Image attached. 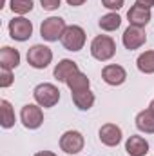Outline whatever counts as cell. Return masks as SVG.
I'll use <instances>...</instances> for the list:
<instances>
[{"instance_id": "obj_1", "label": "cell", "mask_w": 154, "mask_h": 156, "mask_svg": "<svg viewBox=\"0 0 154 156\" xmlns=\"http://www.w3.org/2000/svg\"><path fill=\"white\" fill-rule=\"evenodd\" d=\"M91 55L98 62H107L116 55V44L109 35H98L91 42Z\"/></svg>"}, {"instance_id": "obj_2", "label": "cell", "mask_w": 154, "mask_h": 156, "mask_svg": "<svg viewBox=\"0 0 154 156\" xmlns=\"http://www.w3.org/2000/svg\"><path fill=\"white\" fill-rule=\"evenodd\" d=\"M33 96H35V102L38 104L40 107L47 109V107H54L58 102H60V89L54 85V83H38L33 91Z\"/></svg>"}, {"instance_id": "obj_3", "label": "cell", "mask_w": 154, "mask_h": 156, "mask_svg": "<svg viewBox=\"0 0 154 156\" xmlns=\"http://www.w3.org/2000/svg\"><path fill=\"white\" fill-rule=\"evenodd\" d=\"M65 20L60 16H49L40 26V37L47 42H58L65 31Z\"/></svg>"}, {"instance_id": "obj_4", "label": "cell", "mask_w": 154, "mask_h": 156, "mask_svg": "<svg viewBox=\"0 0 154 156\" xmlns=\"http://www.w3.org/2000/svg\"><path fill=\"white\" fill-rule=\"evenodd\" d=\"M60 42L67 51H73V53L83 49V45H85V31H83V27H80L76 24L67 26Z\"/></svg>"}, {"instance_id": "obj_5", "label": "cell", "mask_w": 154, "mask_h": 156, "mask_svg": "<svg viewBox=\"0 0 154 156\" xmlns=\"http://www.w3.org/2000/svg\"><path fill=\"white\" fill-rule=\"evenodd\" d=\"M53 62V51L44 45V44H35L27 51V64L35 69H45Z\"/></svg>"}, {"instance_id": "obj_6", "label": "cell", "mask_w": 154, "mask_h": 156, "mask_svg": "<svg viewBox=\"0 0 154 156\" xmlns=\"http://www.w3.org/2000/svg\"><path fill=\"white\" fill-rule=\"evenodd\" d=\"M7 29H9V37L16 42H26L33 35V24L26 16H15L13 20H9Z\"/></svg>"}, {"instance_id": "obj_7", "label": "cell", "mask_w": 154, "mask_h": 156, "mask_svg": "<svg viewBox=\"0 0 154 156\" xmlns=\"http://www.w3.org/2000/svg\"><path fill=\"white\" fill-rule=\"evenodd\" d=\"M20 122L24 123L26 129H38L40 125L44 123V111L38 104H26L20 109Z\"/></svg>"}, {"instance_id": "obj_8", "label": "cell", "mask_w": 154, "mask_h": 156, "mask_svg": "<svg viewBox=\"0 0 154 156\" xmlns=\"http://www.w3.org/2000/svg\"><path fill=\"white\" fill-rule=\"evenodd\" d=\"M83 134L80 131H65L60 136V149L67 154H78L83 149Z\"/></svg>"}, {"instance_id": "obj_9", "label": "cell", "mask_w": 154, "mask_h": 156, "mask_svg": "<svg viewBox=\"0 0 154 156\" xmlns=\"http://www.w3.org/2000/svg\"><path fill=\"white\" fill-rule=\"evenodd\" d=\"M121 42H123L125 49H129V51H134V49H140V47H142V45L147 42V35L142 31V27L129 26V27L123 31Z\"/></svg>"}, {"instance_id": "obj_10", "label": "cell", "mask_w": 154, "mask_h": 156, "mask_svg": "<svg viewBox=\"0 0 154 156\" xmlns=\"http://www.w3.org/2000/svg\"><path fill=\"white\" fill-rule=\"evenodd\" d=\"M98 136H100V142L107 147H116L121 138H123V133L121 129L116 125V123H103L98 131Z\"/></svg>"}, {"instance_id": "obj_11", "label": "cell", "mask_w": 154, "mask_h": 156, "mask_svg": "<svg viewBox=\"0 0 154 156\" xmlns=\"http://www.w3.org/2000/svg\"><path fill=\"white\" fill-rule=\"evenodd\" d=\"M127 18H129L131 26H134V27H145L151 22L152 15H151V9H147V7H143L140 4H134L127 11Z\"/></svg>"}, {"instance_id": "obj_12", "label": "cell", "mask_w": 154, "mask_h": 156, "mask_svg": "<svg viewBox=\"0 0 154 156\" xmlns=\"http://www.w3.org/2000/svg\"><path fill=\"white\" fill-rule=\"evenodd\" d=\"M102 78H103L105 83L116 87V85H121L127 80V71L118 64H109L102 69Z\"/></svg>"}, {"instance_id": "obj_13", "label": "cell", "mask_w": 154, "mask_h": 156, "mask_svg": "<svg viewBox=\"0 0 154 156\" xmlns=\"http://www.w3.org/2000/svg\"><path fill=\"white\" fill-rule=\"evenodd\" d=\"M20 66V53L18 49L15 47H9V45H4L0 49V69H16Z\"/></svg>"}, {"instance_id": "obj_14", "label": "cell", "mask_w": 154, "mask_h": 156, "mask_svg": "<svg viewBox=\"0 0 154 156\" xmlns=\"http://www.w3.org/2000/svg\"><path fill=\"white\" fill-rule=\"evenodd\" d=\"M80 71V67H78L76 62H73V60H69V58H64V60H60L58 64H56V67H54V71H53V75L54 78L58 80V82H67V78H71L75 73Z\"/></svg>"}, {"instance_id": "obj_15", "label": "cell", "mask_w": 154, "mask_h": 156, "mask_svg": "<svg viewBox=\"0 0 154 156\" xmlns=\"http://www.w3.org/2000/svg\"><path fill=\"white\" fill-rule=\"evenodd\" d=\"M125 151L131 156H147V153H149V144H147V140L143 136L132 134L125 142Z\"/></svg>"}, {"instance_id": "obj_16", "label": "cell", "mask_w": 154, "mask_h": 156, "mask_svg": "<svg viewBox=\"0 0 154 156\" xmlns=\"http://www.w3.org/2000/svg\"><path fill=\"white\" fill-rule=\"evenodd\" d=\"M136 127L145 133V134H154V111L152 109H143L136 115Z\"/></svg>"}, {"instance_id": "obj_17", "label": "cell", "mask_w": 154, "mask_h": 156, "mask_svg": "<svg viewBox=\"0 0 154 156\" xmlns=\"http://www.w3.org/2000/svg\"><path fill=\"white\" fill-rule=\"evenodd\" d=\"M71 98H73V104L80 111H89L94 105V100H96L94 93H91V89H85V91H80V93H71Z\"/></svg>"}, {"instance_id": "obj_18", "label": "cell", "mask_w": 154, "mask_h": 156, "mask_svg": "<svg viewBox=\"0 0 154 156\" xmlns=\"http://www.w3.org/2000/svg\"><path fill=\"white\" fill-rule=\"evenodd\" d=\"M65 85L71 89V93H80V91H85V89L91 87V80L87 78V75H83L82 71H78L71 78H67Z\"/></svg>"}, {"instance_id": "obj_19", "label": "cell", "mask_w": 154, "mask_h": 156, "mask_svg": "<svg viewBox=\"0 0 154 156\" xmlns=\"http://www.w3.org/2000/svg\"><path fill=\"white\" fill-rule=\"evenodd\" d=\"M0 111H2V120L0 125L4 129H11L15 125V109L7 100H0Z\"/></svg>"}, {"instance_id": "obj_20", "label": "cell", "mask_w": 154, "mask_h": 156, "mask_svg": "<svg viewBox=\"0 0 154 156\" xmlns=\"http://www.w3.org/2000/svg\"><path fill=\"white\" fill-rule=\"evenodd\" d=\"M136 66H138V69L143 75H152L154 73V51L142 53L138 56V60H136Z\"/></svg>"}, {"instance_id": "obj_21", "label": "cell", "mask_w": 154, "mask_h": 156, "mask_svg": "<svg viewBox=\"0 0 154 156\" xmlns=\"http://www.w3.org/2000/svg\"><path fill=\"white\" fill-rule=\"evenodd\" d=\"M98 26L103 29V31H116L120 26H121V16L118 15V13H107V15H103L102 18H100V22H98Z\"/></svg>"}, {"instance_id": "obj_22", "label": "cell", "mask_w": 154, "mask_h": 156, "mask_svg": "<svg viewBox=\"0 0 154 156\" xmlns=\"http://www.w3.org/2000/svg\"><path fill=\"white\" fill-rule=\"evenodd\" d=\"M9 7L15 15H27L33 9V0H9Z\"/></svg>"}, {"instance_id": "obj_23", "label": "cell", "mask_w": 154, "mask_h": 156, "mask_svg": "<svg viewBox=\"0 0 154 156\" xmlns=\"http://www.w3.org/2000/svg\"><path fill=\"white\" fill-rule=\"evenodd\" d=\"M13 82H15V78H13V73L9 69H0V87L2 89L11 87Z\"/></svg>"}, {"instance_id": "obj_24", "label": "cell", "mask_w": 154, "mask_h": 156, "mask_svg": "<svg viewBox=\"0 0 154 156\" xmlns=\"http://www.w3.org/2000/svg\"><path fill=\"white\" fill-rule=\"evenodd\" d=\"M102 4H103V7H107L111 11H118V9L123 7L125 0H102Z\"/></svg>"}, {"instance_id": "obj_25", "label": "cell", "mask_w": 154, "mask_h": 156, "mask_svg": "<svg viewBox=\"0 0 154 156\" xmlns=\"http://www.w3.org/2000/svg\"><path fill=\"white\" fill-rule=\"evenodd\" d=\"M60 2H62V0H40V4H42V7H44L45 11H54V9H58V7H60Z\"/></svg>"}, {"instance_id": "obj_26", "label": "cell", "mask_w": 154, "mask_h": 156, "mask_svg": "<svg viewBox=\"0 0 154 156\" xmlns=\"http://www.w3.org/2000/svg\"><path fill=\"white\" fill-rule=\"evenodd\" d=\"M136 4H140V5H143V7H147V9H151L154 5V0H136Z\"/></svg>"}, {"instance_id": "obj_27", "label": "cell", "mask_w": 154, "mask_h": 156, "mask_svg": "<svg viewBox=\"0 0 154 156\" xmlns=\"http://www.w3.org/2000/svg\"><path fill=\"white\" fill-rule=\"evenodd\" d=\"M69 5H73V7H78V5H82V4H85L87 0H65Z\"/></svg>"}, {"instance_id": "obj_28", "label": "cell", "mask_w": 154, "mask_h": 156, "mask_svg": "<svg viewBox=\"0 0 154 156\" xmlns=\"http://www.w3.org/2000/svg\"><path fill=\"white\" fill-rule=\"evenodd\" d=\"M35 156H56L53 151H40V153H37Z\"/></svg>"}, {"instance_id": "obj_29", "label": "cell", "mask_w": 154, "mask_h": 156, "mask_svg": "<svg viewBox=\"0 0 154 156\" xmlns=\"http://www.w3.org/2000/svg\"><path fill=\"white\" fill-rule=\"evenodd\" d=\"M149 109H152V111H154V100L151 102V104H149Z\"/></svg>"}]
</instances>
